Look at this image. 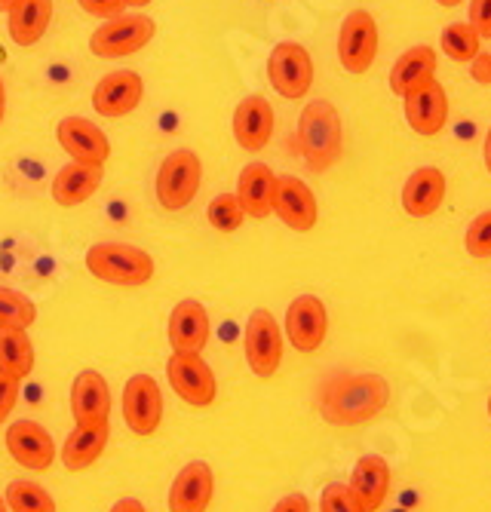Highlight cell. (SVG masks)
<instances>
[{
	"mask_svg": "<svg viewBox=\"0 0 491 512\" xmlns=\"http://www.w3.org/2000/svg\"><path fill=\"white\" fill-rule=\"evenodd\" d=\"M390 405V384L381 375H344L320 390V411L335 427L369 424Z\"/></svg>",
	"mask_w": 491,
	"mask_h": 512,
	"instance_id": "1",
	"label": "cell"
},
{
	"mask_svg": "<svg viewBox=\"0 0 491 512\" xmlns=\"http://www.w3.org/2000/svg\"><path fill=\"white\" fill-rule=\"evenodd\" d=\"M298 151L314 172L332 169L344 154V123L332 102H307L298 117Z\"/></svg>",
	"mask_w": 491,
	"mask_h": 512,
	"instance_id": "2",
	"label": "cell"
},
{
	"mask_svg": "<svg viewBox=\"0 0 491 512\" xmlns=\"http://www.w3.org/2000/svg\"><path fill=\"white\" fill-rule=\"evenodd\" d=\"M86 270L108 286H145L154 276V258L129 243H96L86 252Z\"/></svg>",
	"mask_w": 491,
	"mask_h": 512,
	"instance_id": "3",
	"label": "cell"
},
{
	"mask_svg": "<svg viewBox=\"0 0 491 512\" xmlns=\"http://www.w3.org/2000/svg\"><path fill=\"white\" fill-rule=\"evenodd\" d=\"M200 184H203L200 157L188 148H178L160 163L154 191H157V200L166 212H182L194 203Z\"/></svg>",
	"mask_w": 491,
	"mask_h": 512,
	"instance_id": "4",
	"label": "cell"
},
{
	"mask_svg": "<svg viewBox=\"0 0 491 512\" xmlns=\"http://www.w3.org/2000/svg\"><path fill=\"white\" fill-rule=\"evenodd\" d=\"M154 34H157V22L151 16L123 13L93 31V37H89V50H93V56H99V59H123V56L145 50V46L154 40Z\"/></svg>",
	"mask_w": 491,
	"mask_h": 512,
	"instance_id": "5",
	"label": "cell"
},
{
	"mask_svg": "<svg viewBox=\"0 0 491 512\" xmlns=\"http://www.w3.org/2000/svg\"><path fill=\"white\" fill-rule=\"evenodd\" d=\"M243 353H246V365L252 368V375L258 378L277 375V368L283 362V329L271 310L258 307L249 313L246 332H243Z\"/></svg>",
	"mask_w": 491,
	"mask_h": 512,
	"instance_id": "6",
	"label": "cell"
},
{
	"mask_svg": "<svg viewBox=\"0 0 491 512\" xmlns=\"http://www.w3.org/2000/svg\"><path fill=\"white\" fill-rule=\"evenodd\" d=\"M267 80L283 99H304L314 86V59L295 40L277 43L267 56Z\"/></svg>",
	"mask_w": 491,
	"mask_h": 512,
	"instance_id": "7",
	"label": "cell"
},
{
	"mask_svg": "<svg viewBox=\"0 0 491 512\" xmlns=\"http://www.w3.org/2000/svg\"><path fill=\"white\" fill-rule=\"evenodd\" d=\"M378 59V22L369 10H350L338 31V62L347 74H366Z\"/></svg>",
	"mask_w": 491,
	"mask_h": 512,
	"instance_id": "8",
	"label": "cell"
},
{
	"mask_svg": "<svg viewBox=\"0 0 491 512\" xmlns=\"http://www.w3.org/2000/svg\"><path fill=\"white\" fill-rule=\"evenodd\" d=\"M166 378L175 390V396L194 405L209 408L218 396V381L203 353H172L166 362Z\"/></svg>",
	"mask_w": 491,
	"mask_h": 512,
	"instance_id": "9",
	"label": "cell"
},
{
	"mask_svg": "<svg viewBox=\"0 0 491 512\" xmlns=\"http://www.w3.org/2000/svg\"><path fill=\"white\" fill-rule=\"evenodd\" d=\"M123 421L136 436L157 433L163 421V393L151 375H132L123 387Z\"/></svg>",
	"mask_w": 491,
	"mask_h": 512,
	"instance_id": "10",
	"label": "cell"
},
{
	"mask_svg": "<svg viewBox=\"0 0 491 512\" xmlns=\"http://www.w3.org/2000/svg\"><path fill=\"white\" fill-rule=\"evenodd\" d=\"M329 332V313L317 295H298L286 310V338L298 353H314L323 347Z\"/></svg>",
	"mask_w": 491,
	"mask_h": 512,
	"instance_id": "11",
	"label": "cell"
},
{
	"mask_svg": "<svg viewBox=\"0 0 491 512\" xmlns=\"http://www.w3.org/2000/svg\"><path fill=\"white\" fill-rule=\"evenodd\" d=\"M274 215L295 234H307L320 221V203L298 175H277Z\"/></svg>",
	"mask_w": 491,
	"mask_h": 512,
	"instance_id": "12",
	"label": "cell"
},
{
	"mask_svg": "<svg viewBox=\"0 0 491 512\" xmlns=\"http://www.w3.org/2000/svg\"><path fill=\"white\" fill-rule=\"evenodd\" d=\"M71 417L74 427H108L111 387L96 368H86L71 384Z\"/></svg>",
	"mask_w": 491,
	"mask_h": 512,
	"instance_id": "13",
	"label": "cell"
},
{
	"mask_svg": "<svg viewBox=\"0 0 491 512\" xmlns=\"http://www.w3.org/2000/svg\"><path fill=\"white\" fill-rule=\"evenodd\" d=\"M145 96V80L136 71H111L93 89V108L105 120H120L139 108Z\"/></svg>",
	"mask_w": 491,
	"mask_h": 512,
	"instance_id": "14",
	"label": "cell"
},
{
	"mask_svg": "<svg viewBox=\"0 0 491 512\" xmlns=\"http://www.w3.org/2000/svg\"><path fill=\"white\" fill-rule=\"evenodd\" d=\"M56 138L62 151L74 160V163H93V166H105L111 157V142L108 135L99 129V123L86 120V117H65L56 126Z\"/></svg>",
	"mask_w": 491,
	"mask_h": 512,
	"instance_id": "15",
	"label": "cell"
},
{
	"mask_svg": "<svg viewBox=\"0 0 491 512\" xmlns=\"http://www.w3.org/2000/svg\"><path fill=\"white\" fill-rule=\"evenodd\" d=\"M7 451L10 457L25 470L43 473L53 467L56 460V445L47 427H40L37 421H16L7 427Z\"/></svg>",
	"mask_w": 491,
	"mask_h": 512,
	"instance_id": "16",
	"label": "cell"
},
{
	"mask_svg": "<svg viewBox=\"0 0 491 512\" xmlns=\"http://www.w3.org/2000/svg\"><path fill=\"white\" fill-rule=\"evenodd\" d=\"M403 108H406L409 129L424 138L439 135L445 129V123H449V96H445L439 80H430V83L418 86L415 92H409L403 99Z\"/></svg>",
	"mask_w": 491,
	"mask_h": 512,
	"instance_id": "17",
	"label": "cell"
},
{
	"mask_svg": "<svg viewBox=\"0 0 491 512\" xmlns=\"http://www.w3.org/2000/svg\"><path fill=\"white\" fill-rule=\"evenodd\" d=\"M169 347L172 353H203L209 344V313L197 298L178 301L169 313Z\"/></svg>",
	"mask_w": 491,
	"mask_h": 512,
	"instance_id": "18",
	"label": "cell"
},
{
	"mask_svg": "<svg viewBox=\"0 0 491 512\" xmlns=\"http://www.w3.org/2000/svg\"><path fill=\"white\" fill-rule=\"evenodd\" d=\"M215 494V476L206 460L185 463L169 488V512H206Z\"/></svg>",
	"mask_w": 491,
	"mask_h": 512,
	"instance_id": "19",
	"label": "cell"
},
{
	"mask_svg": "<svg viewBox=\"0 0 491 512\" xmlns=\"http://www.w3.org/2000/svg\"><path fill=\"white\" fill-rule=\"evenodd\" d=\"M274 135V108L264 96H246L234 111V138L237 145L249 154L267 148Z\"/></svg>",
	"mask_w": 491,
	"mask_h": 512,
	"instance_id": "20",
	"label": "cell"
},
{
	"mask_svg": "<svg viewBox=\"0 0 491 512\" xmlns=\"http://www.w3.org/2000/svg\"><path fill=\"white\" fill-rule=\"evenodd\" d=\"M277 175L267 163H249L237 178V203L246 218H267L274 212Z\"/></svg>",
	"mask_w": 491,
	"mask_h": 512,
	"instance_id": "21",
	"label": "cell"
},
{
	"mask_svg": "<svg viewBox=\"0 0 491 512\" xmlns=\"http://www.w3.org/2000/svg\"><path fill=\"white\" fill-rule=\"evenodd\" d=\"M102 178H105V166L71 160L68 166H62L56 172V178L50 184V194L62 209H74V206H83L102 188Z\"/></svg>",
	"mask_w": 491,
	"mask_h": 512,
	"instance_id": "22",
	"label": "cell"
},
{
	"mask_svg": "<svg viewBox=\"0 0 491 512\" xmlns=\"http://www.w3.org/2000/svg\"><path fill=\"white\" fill-rule=\"evenodd\" d=\"M445 200V175L436 166L415 169L403 184V209L412 218H430Z\"/></svg>",
	"mask_w": 491,
	"mask_h": 512,
	"instance_id": "23",
	"label": "cell"
},
{
	"mask_svg": "<svg viewBox=\"0 0 491 512\" xmlns=\"http://www.w3.org/2000/svg\"><path fill=\"white\" fill-rule=\"evenodd\" d=\"M347 485L356 497H360L366 512H378L387 500V491H390V463L381 454L360 457Z\"/></svg>",
	"mask_w": 491,
	"mask_h": 512,
	"instance_id": "24",
	"label": "cell"
},
{
	"mask_svg": "<svg viewBox=\"0 0 491 512\" xmlns=\"http://www.w3.org/2000/svg\"><path fill=\"white\" fill-rule=\"evenodd\" d=\"M53 22V0H16L7 10V28L16 46H37Z\"/></svg>",
	"mask_w": 491,
	"mask_h": 512,
	"instance_id": "25",
	"label": "cell"
},
{
	"mask_svg": "<svg viewBox=\"0 0 491 512\" xmlns=\"http://www.w3.org/2000/svg\"><path fill=\"white\" fill-rule=\"evenodd\" d=\"M436 50L433 46H412V50H406L403 56H399L393 62V71H390V89L393 96H409V92H415L418 86L436 80Z\"/></svg>",
	"mask_w": 491,
	"mask_h": 512,
	"instance_id": "26",
	"label": "cell"
},
{
	"mask_svg": "<svg viewBox=\"0 0 491 512\" xmlns=\"http://www.w3.org/2000/svg\"><path fill=\"white\" fill-rule=\"evenodd\" d=\"M108 427H74L62 445V463L71 473H83L105 454L108 448Z\"/></svg>",
	"mask_w": 491,
	"mask_h": 512,
	"instance_id": "27",
	"label": "cell"
},
{
	"mask_svg": "<svg viewBox=\"0 0 491 512\" xmlns=\"http://www.w3.org/2000/svg\"><path fill=\"white\" fill-rule=\"evenodd\" d=\"M34 371V344L28 329H0V375L25 381Z\"/></svg>",
	"mask_w": 491,
	"mask_h": 512,
	"instance_id": "28",
	"label": "cell"
},
{
	"mask_svg": "<svg viewBox=\"0 0 491 512\" xmlns=\"http://www.w3.org/2000/svg\"><path fill=\"white\" fill-rule=\"evenodd\" d=\"M10 512H56V500L53 494L37 485V482H25V479H16L7 485V494H4Z\"/></svg>",
	"mask_w": 491,
	"mask_h": 512,
	"instance_id": "29",
	"label": "cell"
},
{
	"mask_svg": "<svg viewBox=\"0 0 491 512\" xmlns=\"http://www.w3.org/2000/svg\"><path fill=\"white\" fill-rule=\"evenodd\" d=\"M439 46L442 53L449 56L452 62H473L482 50V37L470 28V22H455L449 28H442L439 34Z\"/></svg>",
	"mask_w": 491,
	"mask_h": 512,
	"instance_id": "30",
	"label": "cell"
},
{
	"mask_svg": "<svg viewBox=\"0 0 491 512\" xmlns=\"http://www.w3.org/2000/svg\"><path fill=\"white\" fill-rule=\"evenodd\" d=\"M37 307L28 295L0 286V329H31Z\"/></svg>",
	"mask_w": 491,
	"mask_h": 512,
	"instance_id": "31",
	"label": "cell"
},
{
	"mask_svg": "<svg viewBox=\"0 0 491 512\" xmlns=\"http://www.w3.org/2000/svg\"><path fill=\"white\" fill-rule=\"evenodd\" d=\"M206 218H209V224L218 230V234H234V230L243 224L246 215H243V209H240V203H237L234 194H221V197H215L209 203Z\"/></svg>",
	"mask_w": 491,
	"mask_h": 512,
	"instance_id": "32",
	"label": "cell"
},
{
	"mask_svg": "<svg viewBox=\"0 0 491 512\" xmlns=\"http://www.w3.org/2000/svg\"><path fill=\"white\" fill-rule=\"evenodd\" d=\"M464 249L470 258H491V209L473 218L464 234Z\"/></svg>",
	"mask_w": 491,
	"mask_h": 512,
	"instance_id": "33",
	"label": "cell"
},
{
	"mask_svg": "<svg viewBox=\"0 0 491 512\" xmlns=\"http://www.w3.org/2000/svg\"><path fill=\"white\" fill-rule=\"evenodd\" d=\"M320 512H366V506L350 491V485L332 482L320 494Z\"/></svg>",
	"mask_w": 491,
	"mask_h": 512,
	"instance_id": "34",
	"label": "cell"
},
{
	"mask_svg": "<svg viewBox=\"0 0 491 512\" xmlns=\"http://www.w3.org/2000/svg\"><path fill=\"white\" fill-rule=\"evenodd\" d=\"M80 10L96 19H117L126 13V0H77Z\"/></svg>",
	"mask_w": 491,
	"mask_h": 512,
	"instance_id": "35",
	"label": "cell"
},
{
	"mask_svg": "<svg viewBox=\"0 0 491 512\" xmlns=\"http://www.w3.org/2000/svg\"><path fill=\"white\" fill-rule=\"evenodd\" d=\"M470 28L491 40V0H470Z\"/></svg>",
	"mask_w": 491,
	"mask_h": 512,
	"instance_id": "36",
	"label": "cell"
},
{
	"mask_svg": "<svg viewBox=\"0 0 491 512\" xmlns=\"http://www.w3.org/2000/svg\"><path fill=\"white\" fill-rule=\"evenodd\" d=\"M16 402H19V381L0 375V424L13 414Z\"/></svg>",
	"mask_w": 491,
	"mask_h": 512,
	"instance_id": "37",
	"label": "cell"
},
{
	"mask_svg": "<svg viewBox=\"0 0 491 512\" xmlns=\"http://www.w3.org/2000/svg\"><path fill=\"white\" fill-rule=\"evenodd\" d=\"M271 512H310V500L304 497V494H286V497H280L277 503H274V509Z\"/></svg>",
	"mask_w": 491,
	"mask_h": 512,
	"instance_id": "38",
	"label": "cell"
},
{
	"mask_svg": "<svg viewBox=\"0 0 491 512\" xmlns=\"http://www.w3.org/2000/svg\"><path fill=\"white\" fill-rule=\"evenodd\" d=\"M470 65H473V71H470L473 80L482 83V86H491V56L488 53H479Z\"/></svg>",
	"mask_w": 491,
	"mask_h": 512,
	"instance_id": "39",
	"label": "cell"
},
{
	"mask_svg": "<svg viewBox=\"0 0 491 512\" xmlns=\"http://www.w3.org/2000/svg\"><path fill=\"white\" fill-rule=\"evenodd\" d=\"M111 512H148V509H145V503L136 500V497H123V500H117V503L111 506Z\"/></svg>",
	"mask_w": 491,
	"mask_h": 512,
	"instance_id": "40",
	"label": "cell"
},
{
	"mask_svg": "<svg viewBox=\"0 0 491 512\" xmlns=\"http://www.w3.org/2000/svg\"><path fill=\"white\" fill-rule=\"evenodd\" d=\"M7 117V86H4V77H0V123Z\"/></svg>",
	"mask_w": 491,
	"mask_h": 512,
	"instance_id": "41",
	"label": "cell"
},
{
	"mask_svg": "<svg viewBox=\"0 0 491 512\" xmlns=\"http://www.w3.org/2000/svg\"><path fill=\"white\" fill-rule=\"evenodd\" d=\"M485 166H488V172H491V129H488V135H485Z\"/></svg>",
	"mask_w": 491,
	"mask_h": 512,
	"instance_id": "42",
	"label": "cell"
},
{
	"mask_svg": "<svg viewBox=\"0 0 491 512\" xmlns=\"http://www.w3.org/2000/svg\"><path fill=\"white\" fill-rule=\"evenodd\" d=\"M148 4H151V0H126V7H136V10H142Z\"/></svg>",
	"mask_w": 491,
	"mask_h": 512,
	"instance_id": "43",
	"label": "cell"
},
{
	"mask_svg": "<svg viewBox=\"0 0 491 512\" xmlns=\"http://www.w3.org/2000/svg\"><path fill=\"white\" fill-rule=\"evenodd\" d=\"M436 4H439V7H449V10H452V7L464 4V0H436Z\"/></svg>",
	"mask_w": 491,
	"mask_h": 512,
	"instance_id": "44",
	"label": "cell"
},
{
	"mask_svg": "<svg viewBox=\"0 0 491 512\" xmlns=\"http://www.w3.org/2000/svg\"><path fill=\"white\" fill-rule=\"evenodd\" d=\"M13 4H16V0H0V13H7V10H10Z\"/></svg>",
	"mask_w": 491,
	"mask_h": 512,
	"instance_id": "45",
	"label": "cell"
},
{
	"mask_svg": "<svg viewBox=\"0 0 491 512\" xmlns=\"http://www.w3.org/2000/svg\"><path fill=\"white\" fill-rule=\"evenodd\" d=\"M0 512H10V506H7V500H4V497H0Z\"/></svg>",
	"mask_w": 491,
	"mask_h": 512,
	"instance_id": "46",
	"label": "cell"
},
{
	"mask_svg": "<svg viewBox=\"0 0 491 512\" xmlns=\"http://www.w3.org/2000/svg\"><path fill=\"white\" fill-rule=\"evenodd\" d=\"M488 414H491V396H488Z\"/></svg>",
	"mask_w": 491,
	"mask_h": 512,
	"instance_id": "47",
	"label": "cell"
}]
</instances>
